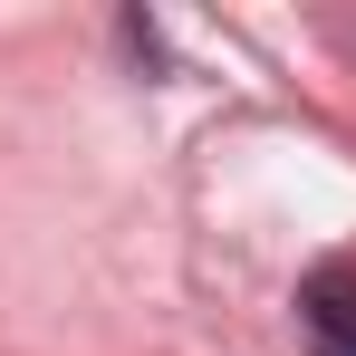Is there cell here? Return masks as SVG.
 Instances as JSON below:
<instances>
[{"label":"cell","mask_w":356,"mask_h":356,"mask_svg":"<svg viewBox=\"0 0 356 356\" xmlns=\"http://www.w3.org/2000/svg\"><path fill=\"white\" fill-rule=\"evenodd\" d=\"M298 308H308V327L337 356H356V260H318L308 289H298Z\"/></svg>","instance_id":"cell-1"}]
</instances>
